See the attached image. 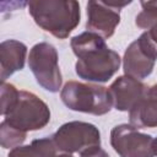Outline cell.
Returning <instances> with one entry per match:
<instances>
[{
	"instance_id": "obj_1",
	"label": "cell",
	"mask_w": 157,
	"mask_h": 157,
	"mask_svg": "<svg viewBox=\"0 0 157 157\" xmlns=\"http://www.w3.org/2000/svg\"><path fill=\"white\" fill-rule=\"evenodd\" d=\"M70 45L77 58L75 71L80 78L88 82H107L120 67L119 54L97 33L82 32L71 38Z\"/></svg>"
},
{
	"instance_id": "obj_2",
	"label": "cell",
	"mask_w": 157,
	"mask_h": 157,
	"mask_svg": "<svg viewBox=\"0 0 157 157\" xmlns=\"http://www.w3.org/2000/svg\"><path fill=\"white\" fill-rule=\"evenodd\" d=\"M27 6L37 26L59 39L67 38L80 23V4L75 0H33Z\"/></svg>"
},
{
	"instance_id": "obj_3",
	"label": "cell",
	"mask_w": 157,
	"mask_h": 157,
	"mask_svg": "<svg viewBox=\"0 0 157 157\" xmlns=\"http://www.w3.org/2000/svg\"><path fill=\"white\" fill-rule=\"evenodd\" d=\"M60 98L69 109L93 115H104L113 107L108 88L96 83L67 81L60 91Z\"/></svg>"
},
{
	"instance_id": "obj_4",
	"label": "cell",
	"mask_w": 157,
	"mask_h": 157,
	"mask_svg": "<svg viewBox=\"0 0 157 157\" xmlns=\"http://www.w3.org/2000/svg\"><path fill=\"white\" fill-rule=\"evenodd\" d=\"M4 118L12 128L27 132L43 129L50 121V110L47 103L34 93L20 91L16 102Z\"/></svg>"
},
{
	"instance_id": "obj_5",
	"label": "cell",
	"mask_w": 157,
	"mask_h": 157,
	"mask_svg": "<svg viewBox=\"0 0 157 157\" xmlns=\"http://www.w3.org/2000/svg\"><path fill=\"white\" fill-rule=\"evenodd\" d=\"M28 66L40 87L52 93L59 92L63 76L58 63V52L54 45L47 42L34 44L29 50Z\"/></svg>"
},
{
	"instance_id": "obj_6",
	"label": "cell",
	"mask_w": 157,
	"mask_h": 157,
	"mask_svg": "<svg viewBox=\"0 0 157 157\" xmlns=\"http://www.w3.org/2000/svg\"><path fill=\"white\" fill-rule=\"evenodd\" d=\"M59 152H83L94 146H101V132L98 128L86 121H69L63 124L52 135Z\"/></svg>"
},
{
	"instance_id": "obj_7",
	"label": "cell",
	"mask_w": 157,
	"mask_h": 157,
	"mask_svg": "<svg viewBox=\"0 0 157 157\" xmlns=\"http://www.w3.org/2000/svg\"><path fill=\"white\" fill-rule=\"evenodd\" d=\"M155 139L131 124H119L110 131V145L119 157H155Z\"/></svg>"
},
{
	"instance_id": "obj_8",
	"label": "cell",
	"mask_w": 157,
	"mask_h": 157,
	"mask_svg": "<svg viewBox=\"0 0 157 157\" xmlns=\"http://www.w3.org/2000/svg\"><path fill=\"white\" fill-rule=\"evenodd\" d=\"M156 60L157 48L142 33L126 48L123 58V69L126 76L142 80L151 75Z\"/></svg>"
},
{
	"instance_id": "obj_9",
	"label": "cell",
	"mask_w": 157,
	"mask_h": 157,
	"mask_svg": "<svg viewBox=\"0 0 157 157\" xmlns=\"http://www.w3.org/2000/svg\"><path fill=\"white\" fill-rule=\"evenodd\" d=\"M130 2L131 1H88L86 5L87 31L97 33L103 38L112 37L120 22V9Z\"/></svg>"
},
{
	"instance_id": "obj_10",
	"label": "cell",
	"mask_w": 157,
	"mask_h": 157,
	"mask_svg": "<svg viewBox=\"0 0 157 157\" xmlns=\"http://www.w3.org/2000/svg\"><path fill=\"white\" fill-rule=\"evenodd\" d=\"M146 86L130 76H119L108 88L113 107L120 112H130L142 98Z\"/></svg>"
},
{
	"instance_id": "obj_11",
	"label": "cell",
	"mask_w": 157,
	"mask_h": 157,
	"mask_svg": "<svg viewBox=\"0 0 157 157\" xmlns=\"http://www.w3.org/2000/svg\"><path fill=\"white\" fill-rule=\"evenodd\" d=\"M129 120L136 129L157 126V83L146 88L142 98L129 112Z\"/></svg>"
},
{
	"instance_id": "obj_12",
	"label": "cell",
	"mask_w": 157,
	"mask_h": 157,
	"mask_svg": "<svg viewBox=\"0 0 157 157\" xmlns=\"http://www.w3.org/2000/svg\"><path fill=\"white\" fill-rule=\"evenodd\" d=\"M27 55L25 43L16 39H7L0 44V78L2 82L13 72L22 70Z\"/></svg>"
},
{
	"instance_id": "obj_13",
	"label": "cell",
	"mask_w": 157,
	"mask_h": 157,
	"mask_svg": "<svg viewBox=\"0 0 157 157\" xmlns=\"http://www.w3.org/2000/svg\"><path fill=\"white\" fill-rule=\"evenodd\" d=\"M140 4L142 11L137 13L135 23L137 27L146 29L144 33L157 48V1H141Z\"/></svg>"
},
{
	"instance_id": "obj_14",
	"label": "cell",
	"mask_w": 157,
	"mask_h": 157,
	"mask_svg": "<svg viewBox=\"0 0 157 157\" xmlns=\"http://www.w3.org/2000/svg\"><path fill=\"white\" fill-rule=\"evenodd\" d=\"M27 132H23L21 130H17L9 125L5 120L0 124V142L2 148H15L17 146H21V144L26 140Z\"/></svg>"
},
{
	"instance_id": "obj_15",
	"label": "cell",
	"mask_w": 157,
	"mask_h": 157,
	"mask_svg": "<svg viewBox=\"0 0 157 157\" xmlns=\"http://www.w3.org/2000/svg\"><path fill=\"white\" fill-rule=\"evenodd\" d=\"M0 94H1V114L2 117L11 109L13 103L16 102L20 91L12 85V83H6L2 82L0 87Z\"/></svg>"
},
{
	"instance_id": "obj_16",
	"label": "cell",
	"mask_w": 157,
	"mask_h": 157,
	"mask_svg": "<svg viewBox=\"0 0 157 157\" xmlns=\"http://www.w3.org/2000/svg\"><path fill=\"white\" fill-rule=\"evenodd\" d=\"M7 157H42V155L32 145H26L12 148L9 152Z\"/></svg>"
},
{
	"instance_id": "obj_17",
	"label": "cell",
	"mask_w": 157,
	"mask_h": 157,
	"mask_svg": "<svg viewBox=\"0 0 157 157\" xmlns=\"http://www.w3.org/2000/svg\"><path fill=\"white\" fill-rule=\"evenodd\" d=\"M80 157H109V155L99 146L91 147L80 153Z\"/></svg>"
},
{
	"instance_id": "obj_18",
	"label": "cell",
	"mask_w": 157,
	"mask_h": 157,
	"mask_svg": "<svg viewBox=\"0 0 157 157\" xmlns=\"http://www.w3.org/2000/svg\"><path fill=\"white\" fill-rule=\"evenodd\" d=\"M55 157H72V155H70V153H64V152L60 153V152H59Z\"/></svg>"
},
{
	"instance_id": "obj_19",
	"label": "cell",
	"mask_w": 157,
	"mask_h": 157,
	"mask_svg": "<svg viewBox=\"0 0 157 157\" xmlns=\"http://www.w3.org/2000/svg\"><path fill=\"white\" fill-rule=\"evenodd\" d=\"M153 147H155V156H157V137L155 139V144H153Z\"/></svg>"
}]
</instances>
